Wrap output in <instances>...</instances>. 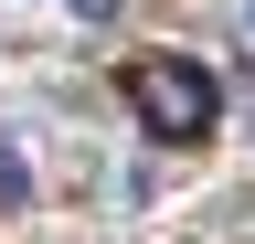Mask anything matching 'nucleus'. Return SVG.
<instances>
[{"mask_svg":"<svg viewBox=\"0 0 255 244\" xmlns=\"http://www.w3.org/2000/svg\"><path fill=\"white\" fill-rule=\"evenodd\" d=\"M117 96H128V117H138L159 149H202L223 128V85H213V64H191V53H128Z\"/></svg>","mask_w":255,"mask_h":244,"instance_id":"obj_1","label":"nucleus"},{"mask_svg":"<svg viewBox=\"0 0 255 244\" xmlns=\"http://www.w3.org/2000/svg\"><path fill=\"white\" fill-rule=\"evenodd\" d=\"M0 202H21V170H11V160H0Z\"/></svg>","mask_w":255,"mask_h":244,"instance_id":"obj_2","label":"nucleus"},{"mask_svg":"<svg viewBox=\"0 0 255 244\" xmlns=\"http://www.w3.org/2000/svg\"><path fill=\"white\" fill-rule=\"evenodd\" d=\"M75 11H96V21H107V11H117V0H75Z\"/></svg>","mask_w":255,"mask_h":244,"instance_id":"obj_3","label":"nucleus"},{"mask_svg":"<svg viewBox=\"0 0 255 244\" xmlns=\"http://www.w3.org/2000/svg\"><path fill=\"white\" fill-rule=\"evenodd\" d=\"M245 21H255V11H245Z\"/></svg>","mask_w":255,"mask_h":244,"instance_id":"obj_4","label":"nucleus"}]
</instances>
